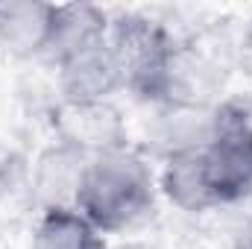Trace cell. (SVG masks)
<instances>
[{"instance_id":"5","label":"cell","mask_w":252,"mask_h":249,"mask_svg":"<svg viewBox=\"0 0 252 249\" xmlns=\"http://www.w3.org/2000/svg\"><path fill=\"white\" fill-rule=\"evenodd\" d=\"M59 144L94 158L124 147V129L109 103H64L59 115Z\"/></svg>"},{"instance_id":"11","label":"cell","mask_w":252,"mask_h":249,"mask_svg":"<svg viewBox=\"0 0 252 249\" xmlns=\"http://www.w3.org/2000/svg\"><path fill=\"white\" fill-rule=\"evenodd\" d=\"M235 249H252V208L244 214L241 226L235 229Z\"/></svg>"},{"instance_id":"3","label":"cell","mask_w":252,"mask_h":249,"mask_svg":"<svg viewBox=\"0 0 252 249\" xmlns=\"http://www.w3.org/2000/svg\"><path fill=\"white\" fill-rule=\"evenodd\" d=\"M217 205L252 199V121L238 106H220L199 144Z\"/></svg>"},{"instance_id":"4","label":"cell","mask_w":252,"mask_h":249,"mask_svg":"<svg viewBox=\"0 0 252 249\" xmlns=\"http://www.w3.org/2000/svg\"><path fill=\"white\" fill-rule=\"evenodd\" d=\"M56 79L64 103H106L124 88V70L109 47V38L56 62Z\"/></svg>"},{"instance_id":"9","label":"cell","mask_w":252,"mask_h":249,"mask_svg":"<svg viewBox=\"0 0 252 249\" xmlns=\"http://www.w3.org/2000/svg\"><path fill=\"white\" fill-rule=\"evenodd\" d=\"M32 249H106V235L73 205H53L32 229Z\"/></svg>"},{"instance_id":"10","label":"cell","mask_w":252,"mask_h":249,"mask_svg":"<svg viewBox=\"0 0 252 249\" xmlns=\"http://www.w3.org/2000/svg\"><path fill=\"white\" fill-rule=\"evenodd\" d=\"M88 156L56 144L50 147L41 158H38V170H35V190L44 199V208L53 205H73L76 193H79V182L82 173L88 167Z\"/></svg>"},{"instance_id":"6","label":"cell","mask_w":252,"mask_h":249,"mask_svg":"<svg viewBox=\"0 0 252 249\" xmlns=\"http://www.w3.org/2000/svg\"><path fill=\"white\" fill-rule=\"evenodd\" d=\"M158 190L167 196L170 205H176L179 211H188V214H202V211L217 208L199 147L170 150V156L158 173Z\"/></svg>"},{"instance_id":"1","label":"cell","mask_w":252,"mask_h":249,"mask_svg":"<svg viewBox=\"0 0 252 249\" xmlns=\"http://www.w3.org/2000/svg\"><path fill=\"white\" fill-rule=\"evenodd\" d=\"M158 182L150 164L129 147L94 156L82 173L73 208L103 235H118L141 223L156 202Z\"/></svg>"},{"instance_id":"8","label":"cell","mask_w":252,"mask_h":249,"mask_svg":"<svg viewBox=\"0 0 252 249\" xmlns=\"http://www.w3.org/2000/svg\"><path fill=\"white\" fill-rule=\"evenodd\" d=\"M109 15L97 6L88 3H73V6H56V21H53V35L47 44V59L56 64L64 56L97 44L109 35Z\"/></svg>"},{"instance_id":"2","label":"cell","mask_w":252,"mask_h":249,"mask_svg":"<svg viewBox=\"0 0 252 249\" xmlns=\"http://www.w3.org/2000/svg\"><path fill=\"white\" fill-rule=\"evenodd\" d=\"M106 38L124 70V88L147 100H161L170 94L176 50L161 24L141 15H126L109 24Z\"/></svg>"},{"instance_id":"7","label":"cell","mask_w":252,"mask_h":249,"mask_svg":"<svg viewBox=\"0 0 252 249\" xmlns=\"http://www.w3.org/2000/svg\"><path fill=\"white\" fill-rule=\"evenodd\" d=\"M56 6L32 0L0 3V44L15 56H44L53 35Z\"/></svg>"}]
</instances>
